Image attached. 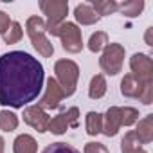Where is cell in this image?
<instances>
[{
    "instance_id": "cell-1",
    "label": "cell",
    "mask_w": 153,
    "mask_h": 153,
    "mask_svg": "<svg viewBox=\"0 0 153 153\" xmlns=\"http://www.w3.org/2000/svg\"><path fill=\"white\" fill-rule=\"evenodd\" d=\"M42 63L24 51L0 56V105L24 108L34 101L43 88Z\"/></svg>"
},
{
    "instance_id": "cell-2",
    "label": "cell",
    "mask_w": 153,
    "mask_h": 153,
    "mask_svg": "<svg viewBox=\"0 0 153 153\" xmlns=\"http://www.w3.org/2000/svg\"><path fill=\"white\" fill-rule=\"evenodd\" d=\"M54 74H56V81L61 87L65 97H70L76 92L79 79V67L76 65L72 59H58L54 63Z\"/></svg>"
},
{
    "instance_id": "cell-3",
    "label": "cell",
    "mask_w": 153,
    "mask_h": 153,
    "mask_svg": "<svg viewBox=\"0 0 153 153\" xmlns=\"http://www.w3.org/2000/svg\"><path fill=\"white\" fill-rule=\"evenodd\" d=\"M25 29H27L31 43L38 51V54L43 58H51L54 54V47L49 42V38L45 36V22L40 16H29L25 22Z\"/></svg>"
},
{
    "instance_id": "cell-4",
    "label": "cell",
    "mask_w": 153,
    "mask_h": 153,
    "mask_svg": "<svg viewBox=\"0 0 153 153\" xmlns=\"http://www.w3.org/2000/svg\"><path fill=\"white\" fill-rule=\"evenodd\" d=\"M40 9L47 16L45 22V33H51L54 36L56 29L65 22L67 13H68V2L67 0H42Z\"/></svg>"
},
{
    "instance_id": "cell-5",
    "label": "cell",
    "mask_w": 153,
    "mask_h": 153,
    "mask_svg": "<svg viewBox=\"0 0 153 153\" xmlns=\"http://www.w3.org/2000/svg\"><path fill=\"white\" fill-rule=\"evenodd\" d=\"M54 36H58L61 40V45H63V49L67 52H70V54L81 52V49H83V36H81V29L76 25V24L63 22L56 29Z\"/></svg>"
},
{
    "instance_id": "cell-6",
    "label": "cell",
    "mask_w": 153,
    "mask_h": 153,
    "mask_svg": "<svg viewBox=\"0 0 153 153\" xmlns=\"http://www.w3.org/2000/svg\"><path fill=\"white\" fill-rule=\"evenodd\" d=\"M123 61H124V47L121 43H108L99 58V67L108 76H115L121 72Z\"/></svg>"
},
{
    "instance_id": "cell-7",
    "label": "cell",
    "mask_w": 153,
    "mask_h": 153,
    "mask_svg": "<svg viewBox=\"0 0 153 153\" xmlns=\"http://www.w3.org/2000/svg\"><path fill=\"white\" fill-rule=\"evenodd\" d=\"M78 117H79L78 106H70L68 110H65V112H61V114H58L56 117L51 119L47 131H51L54 135H63L68 128L78 126Z\"/></svg>"
},
{
    "instance_id": "cell-8",
    "label": "cell",
    "mask_w": 153,
    "mask_h": 153,
    "mask_svg": "<svg viewBox=\"0 0 153 153\" xmlns=\"http://www.w3.org/2000/svg\"><path fill=\"white\" fill-rule=\"evenodd\" d=\"M130 68L137 79L144 81V83H151L153 81V61L148 54H142V52H137L131 56L130 59Z\"/></svg>"
},
{
    "instance_id": "cell-9",
    "label": "cell",
    "mask_w": 153,
    "mask_h": 153,
    "mask_svg": "<svg viewBox=\"0 0 153 153\" xmlns=\"http://www.w3.org/2000/svg\"><path fill=\"white\" fill-rule=\"evenodd\" d=\"M63 97H65V94H63L61 87L58 85V81L54 78H49L47 85H45V94L38 101V106L43 108V110H54V108L59 106V103L63 101Z\"/></svg>"
},
{
    "instance_id": "cell-10",
    "label": "cell",
    "mask_w": 153,
    "mask_h": 153,
    "mask_svg": "<svg viewBox=\"0 0 153 153\" xmlns=\"http://www.w3.org/2000/svg\"><path fill=\"white\" fill-rule=\"evenodd\" d=\"M24 121L31 128H34L38 133H45L49 130L51 117H49V114L43 108H40L38 105H33V106H27L24 110Z\"/></svg>"
},
{
    "instance_id": "cell-11",
    "label": "cell",
    "mask_w": 153,
    "mask_h": 153,
    "mask_svg": "<svg viewBox=\"0 0 153 153\" xmlns=\"http://www.w3.org/2000/svg\"><path fill=\"white\" fill-rule=\"evenodd\" d=\"M151 83H153V81H151ZM151 83H144V81L137 79L133 74H126L124 78H123V81H121V94H123L124 97L140 99L142 94H144V90H146V87L151 85Z\"/></svg>"
},
{
    "instance_id": "cell-12",
    "label": "cell",
    "mask_w": 153,
    "mask_h": 153,
    "mask_svg": "<svg viewBox=\"0 0 153 153\" xmlns=\"http://www.w3.org/2000/svg\"><path fill=\"white\" fill-rule=\"evenodd\" d=\"M123 126V117H121V106H110L103 117V133L106 137H115Z\"/></svg>"
},
{
    "instance_id": "cell-13",
    "label": "cell",
    "mask_w": 153,
    "mask_h": 153,
    "mask_svg": "<svg viewBox=\"0 0 153 153\" xmlns=\"http://www.w3.org/2000/svg\"><path fill=\"white\" fill-rule=\"evenodd\" d=\"M74 16L81 25H92L101 20V16L94 11V7L90 4H78L74 9Z\"/></svg>"
},
{
    "instance_id": "cell-14",
    "label": "cell",
    "mask_w": 153,
    "mask_h": 153,
    "mask_svg": "<svg viewBox=\"0 0 153 153\" xmlns=\"http://www.w3.org/2000/svg\"><path fill=\"white\" fill-rule=\"evenodd\" d=\"M140 144H149L153 140V115H146L137 121V128L133 130Z\"/></svg>"
},
{
    "instance_id": "cell-15",
    "label": "cell",
    "mask_w": 153,
    "mask_h": 153,
    "mask_svg": "<svg viewBox=\"0 0 153 153\" xmlns=\"http://www.w3.org/2000/svg\"><path fill=\"white\" fill-rule=\"evenodd\" d=\"M38 149V144H36V139L29 133H22L15 139L13 142V151L15 153H36Z\"/></svg>"
},
{
    "instance_id": "cell-16",
    "label": "cell",
    "mask_w": 153,
    "mask_h": 153,
    "mask_svg": "<svg viewBox=\"0 0 153 153\" xmlns=\"http://www.w3.org/2000/svg\"><path fill=\"white\" fill-rule=\"evenodd\" d=\"M142 9H144V0H128V2L117 4V11H121L128 18L139 16L142 13Z\"/></svg>"
},
{
    "instance_id": "cell-17",
    "label": "cell",
    "mask_w": 153,
    "mask_h": 153,
    "mask_svg": "<svg viewBox=\"0 0 153 153\" xmlns=\"http://www.w3.org/2000/svg\"><path fill=\"white\" fill-rule=\"evenodd\" d=\"M106 94V79L103 74H97L90 79V87H88V96L92 99H101Z\"/></svg>"
},
{
    "instance_id": "cell-18",
    "label": "cell",
    "mask_w": 153,
    "mask_h": 153,
    "mask_svg": "<svg viewBox=\"0 0 153 153\" xmlns=\"http://www.w3.org/2000/svg\"><path fill=\"white\" fill-rule=\"evenodd\" d=\"M139 149H142V144H140V140L137 139L135 131L131 130V131H128V133L123 137V140H121V151H123V153H137Z\"/></svg>"
},
{
    "instance_id": "cell-19",
    "label": "cell",
    "mask_w": 153,
    "mask_h": 153,
    "mask_svg": "<svg viewBox=\"0 0 153 153\" xmlns=\"http://www.w3.org/2000/svg\"><path fill=\"white\" fill-rule=\"evenodd\" d=\"M18 128V117L11 110H0V130L2 131H15Z\"/></svg>"
},
{
    "instance_id": "cell-20",
    "label": "cell",
    "mask_w": 153,
    "mask_h": 153,
    "mask_svg": "<svg viewBox=\"0 0 153 153\" xmlns=\"http://www.w3.org/2000/svg\"><path fill=\"white\" fill-rule=\"evenodd\" d=\"M87 133L88 135H97V133H101V130H103V115L101 114H97V112H88L87 114Z\"/></svg>"
},
{
    "instance_id": "cell-21",
    "label": "cell",
    "mask_w": 153,
    "mask_h": 153,
    "mask_svg": "<svg viewBox=\"0 0 153 153\" xmlns=\"http://www.w3.org/2000/svg\"><path fill=\"white\" fill-rule=\"evenodd\" d=\"M92 7H94V11H96L99 16L114 15V13L117 11V2H114V0H94Z\"/></svg>"
},
{
    "instance_id": "cell-22",
    "label": "cell",
    "mask_w": 153,
    "mask_h": 153,
    "mask_svg": "<svg viewBox=\"0 0 153 153\" xmlns=\"http://www.w3.org/2000/svg\"><path fill=\"white\" fill-rule=\"evenodd\" d=\"M106 45H108V34L103 33V31L94 33V34L90 36V40H88V49H90L92 52H99V51H103Z\"/></svg>"
},
{
    "instance_id": "cell-23",
    "label": "cell",
    "mask_w": 153,
    "mask_h": 153,
    "mask_svg": "<svg viewBox=\"0 0 153 153\" xmlns=\"http://www.w3.org/2000/svg\"><path fill=\"white\" fill-rule=\"evenodd\" d=\"M22 36H24V29H22V25L18 24V22H11V27H9V31L4 34V42L6 43H18L20 40H22Z\"/></svg>"
},
{
    "instance_id": "cell-24",
    "label": "cell",
    "mask_w": 153,
    "mask_h": 153,
    "mask_svg": "<svg viewBox=\"0 0 153 153\" xmlns=\"http://www.w3.org/2000/svg\"><path fill=\"white\" fill-rule=\"evenodd\" d=\"M42 153H81V151H78L74 146H70L67 142H52Z\"/></svg>"
},
{
    "instance_id": "cell-25",
    "label": "cell",
    "mask_w": 153,
    "mask_h": 153,
    "mask_svg": "<svg viewBox=\"0 0 153 153\" xmlns=\"http://www.w3.org/2000/svg\"><path fill=\"white\" fill-rule=\"evenodd\" d=\"M121 117H123V126H131L139 121V110L131 106H121Z\"/></svg>"
},
{
    "instance_id": "cell-26",
    "label": "cell",
    "mask_w": 153,
    "mask_h": 153,
    "mask_svg": "<svg viewBox=\"0 0 153 153\" xmlns=\"http://www.w3.org/2000/svg\"><path fill=\"white\" fill-rule=\"evenodd\" d=\"M85 153H110V151L101 142H87L85 144Z\"/></svg>"
},
{
    "instance_id": "cell-27",
    "label": "cell",
    "mask_w": 153,
    "mask_h": 153,
    "mask_svg": "<svg viewBox=\"0 0 153 153\" xmlns=\"http://www.w3.org/2000/svg\"><path fill=\"white\" fill-rule=\"evenodd\" d=\"M9 27H11V18H9V15H6L4 11H0V34H6L7 31H9Z\"/></svg>"
},
{
    "instance_id": "cell-28",
    "label": "cell",
    "mask_w": 153,
    "mask_h": 153,
    "mask_svg": "<svg viewBox=\"0 0 153 153\" xmlns=\"http://www.w3.org/2000/svg\"><path fill=\"white\" fill-rule=\"evenodd\" d=\"M151 31H153V27H149V29L146 31V43H148V45H151Z\"/></svg>"
},
{
    "instance_id": "cell-29",
    "label": "cell",
    "mask_w": 153,
    "mask_h": 153,
    "mask_svg": "<svg viewBox=\"0 0 153 153\" xmlns=\"http://www.w3.org/2000/svg\"><path fill=\"white\" fill-rule=\"evenodd\" d=\"M4 144H6V142H4V139L0 137V153H4Z\"/></svg>"
},
{
    "instance_id": "cell-30",
    "label": "cell",
    "mask_w": 153,
    "mask_h": 153,
    "mask_svg": "<svg viewBox=\"0 0 153 153\" xmlns=\"http://www.w3.org/2000/svg\"><path fill=\"white\" fill-rule=\"evenodd\" d=\"M137 153H148V151H144V149H139V151H137Z\"/></svg>"
}]
</instances>
